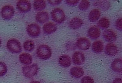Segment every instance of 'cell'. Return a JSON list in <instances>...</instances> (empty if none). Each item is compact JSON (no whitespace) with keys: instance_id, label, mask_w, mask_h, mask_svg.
<instances>
[{"instance_id":"obj_20","label":"cell","mask_w":122,"mask_h":83,"mask_svg":"<svg viewBox=\"0 0 122 83\" xmlns=\"http://www.w3.org/2000/svg\"><path fill=\"white\" fill-rule=\"evenodd\" d=\"M112 70L116 73H121L122 71V59L117 58L113 61L111 65Z\"/></svg>"},{"instance_id":"obj_15","label":"cell","mask_w":122,"mask_h":83,"mask_svg":"<svg viewBox=\"0 0 122 83\" xmlns=\"http://www.w3.org/2000/svg\"><path fill=\"white\" fill-rule=\"evenodd\" d=\"M83 24L82 20L79 17H75L70 21L69 25L71 29L73 30L79 29Z\"/></svg>"},{"instance_id":"obj_26","label":"cell","mask_w":122,"mask_h":83,"mask_svg":"<svg viewBox=\"0 0 122 83\" xmlns=\"http://www.w3.org/2000/svg\"><path fill=\"white\" fill-rule=\"evenodd\" d=\"M90 3L88 0H82L79 5V10L81 11H86L89 8L90 6Z\"/></svg>"},{"instance_id":"obj_22","label":"cell","mask_w":122,"mask_h":83,"mask_svg":"<svg viewBox=\"0 0 122 83\" xmlns=\"http://www.w3.org/2000/svg\"><path fill=\"white\" fill-rule=\"evenodd\" d=\"M46 2L43 0H35L33 3V8L37 11H41L44 10L46 8Z\"/></svg>"},{"instance_id":"obj_1","label":"cell","mask_w":122,"mask_h":83,"mask_svg":"<svg viewBox=\"0 0 122 83\" xmlns=\"http://www.w3.org/2000/svg\"><path fill=\"white\" fill-rule=\"evenodd\" d=\"M36 54L38 57L41 60H47L51 57V49L47 45H41L37 49Z\"/></svg>"},{"instance_id":"obj_5","label":"cell","mask_w":122,"mask_h":83,"mask_svg":"<svg viewBox=\"0 0 122 83\" xmlns=\"http://www.w3.org/2000/svg\"><path fill=\"white\" fill-rule=\"evenodd\" d=\"M28 35L31 37H37L41 33V28L40 26L36 23H33L28 25L26 28Z\"/></svg>"},{"instance_id":"obj_23","label":"cell","mask_w":122,"mask_h":83,"mask_svg":"<svg viewBox=\"0 0 122 83\" xmlns=\"http://www.w3.org/2000/svg\"><path fill=\"white\" fill-rule=\"evenodd\" d=\"M35 43L31 40H26L23 44L24 49L29 52L33 51L35 48Z\"/></svg>"},{"instance_id":"obj_2","label":"cell","mask_w":122,"mask_h":83,"mask_svg":"<svg viewBox=\"0 0 122 83\" xmlns=\"http://www.w3.org/2000/svg\"><path fill=\"white\" fill-rule=\"evenodd\" d=\"M38 71V66L36 64L25 66L22 68V73L26 78H31L36 76Z\"/></svg>"},{"instance_id":"obj_31","label":"cell","mask_w":122,"mask_h":83,"mask_svg":"<svg viewBox=\"0 0 122 83\" xmlns=\"http://www.w3.org/2000/svg\"><path fill=\"white\" fill-rule=\"evenodd\" d=\"M48 2L49 4L53 5H58L61 3V2H62V0H48Z\"/></svg>"},{"instance_id":"obj_25","label":"cell","mask_w":122,"mask_h":83,"mask_svg":"<svg viewBox=\"0 0 122 83\" xmlns=\"http://www.w3.org/2000/svg\"><path fill=\"white\" fill-rule=\"evenodd\" d=\"M95 5L100 7L103 10H108L110 7V3L107 0H101L97 1L95 3Z\"/></svg>"},{"instance_id":"obj_9","label":"cell","mask_w":122,"mask_h":83,"mask_svg":"<svg viewBox=\"0 0 122 83\" xmlns=\"http://www.w3.org/2000/svg\"><path fill=\"white\" fill-rule=\"evenodd\" d=\"M104 39L108 42L110 43L114 42L117 40V34L112 29H107L104 31L103 34Z\"/></svg>"},{"instance_id":"obj_7","label":"cell","mask_w":122,"mask_h":83,"mask_svg":"<svg viewBox=\"0 0 122 83\" xmlns=\"http://www.w3.org/2000/svg\"><path fill=\"white\" fill-rule=\"evenodd\" d=\"M77 47L81 50L89 49L91 46V42L89 39L86 37H81L77 40L76 42Z\"/></svg>"},{"instance_id":"obj_14","label":"cell","mask_w":122,"mask_h":83,"mask_svg":"<svg viewBox=\"0 0 122 83\" xmlns=\"http://www.w3.org/2000/svg\"><path fill=\"white\" fill-rule=\"evenodd\" d=\"M105 51L107 55L112 56L116 55L118 53V48L113 43H108L106 45Z\"/></svg>"},{"instance_id":"obj_18","label":"cell","mask_w":122,"mask_h":83,"mask_svg":"<svg viewBox=\"0 0 122 83\" xmlns=\"http://www.w3.org/2000/svg\"><path fill=\"white\" fill-rule=\"evenodd\" d=\"M71 76L75 78H79L83 76L84 73L83 69L80 67H73L70 70Z\"/></svg>"},{"instance_id":"obj_33","label":"cell","mask_w":122,"mask_h":83,"mask_svg":"<svg viewBox=\"0 0 122 83\" xmlns=\"http://www.w3.org/2000/svg\"><path fill=\"white\" fill-rule=\"evenodd\" d=\"M30 83H40V82L38 81H34L30 82Z\"/></svg>"},{"instance_id":"obj_10","label":"cell","mask_w":122,"mask_h":83,"mask_svg":"<svg viewBox=\"0 0 122 83\" xmlns=\"http://www.w3.org/2000/svg\"><path fill=\"white\" fill-rule=\"evenodd\" d=\"M72 62L75 65H80L85 61V57L83 53L80 51H76L72 56Z\"/></svg>"},{"instance_id":"obj_28","label":"cell","mask_w":122,"mask_h":83,"mask_svg":"<svg viewBox=\"0 0 122 83\" xmlns=\"http://www.w3.org/2000/svg\"><path fill=\"white\" fill-rule=\"evenodd\" d=\"M81 83H94V80L90 76H86L81 79Z\"/></svg>"},{"instance_id":"obj_13","label":"cell","mask_w":122,"mask_h":83,"mask_svg":"<svg viewBox=\"0 0 122 83\" xmlns=\"http://www.w3.org/2000/svg\"><path fill=\"white\" fill-rule=\"evenodd\" d=\"M71 58L69 55H64L60 56L59 58V63L61 67L68 68L71 64Z\"/></svg>"},{"instance_id":"obj_19","label":"cell","mask_w":122,"mask_h":83,"mask_svg":"<svg viewBox=\"0 0 122 83\" xmlns=\"http://www.w3.org/2000/svg\"><path fill=\"white\" fill-rule=\"evenodd\" d=\"M104 48L103 42L101 40H96L93 42L92 46V49L94 53L99 54L101 53Z\"/></svg>"},{"instance_id":"obj_34","label":"cell","mask_w":122,"mask_h":83,"mask_svg":"<svg viewBox=\"0 0 122 83\" xmlns=\"http://www.w3.org/2000/svg\"><path fill=\"white\" fill-rule=\"evenodd\" d=\"M1 44H2L1 40V39H0V47H1Z\"/></svg>"},{"instance_id":"obj_21","label":"cell","mask_w":122,"mask_h":83,"mask_svg":"<svg viewBox=\"0 0 122 83\" xmlns=\"http://www.w3.org/2000/svg\"><path fill=\"white\" fill-rule=\"evenodd\" d=\"M101 14V13L99 9H93L89 13L88 16L89 21L91 22H95L99 20Z\"/></svg>"},{"instance_id":"obj_8","label":"cell","mask_w":122,"mask_h":83,"mask_svg":"<svg viewBox=\"0 0 122 83\" xmlns=\"http://www.w3.org/2000/svg\"><path fill=\"white\" fill-rule=\"evenodd\" d=\"M16 6L19 11L22 12H27L31 8V4L29 0H19L17 3Z\"/></svg>"},{"instance_id":"obj_17","label":"cell","mask_w":122,"mask_h":83,"mask_svg":"<svg viewBox=\"0 0 122 83\" xmlns=\"http://www.w3.org/2000/svg\"><path fill=\"white\" fill-rule=\"evenodd\" d=\"M19 60L21 63L24 65H29L32 63V56L28 53H24L19 55Z\"/></svg>"},{"instance_id":"obj_11","label":"cell","mask_w":122,"mask_h":83,"mask_svg":"<svg viewBox=\"0 0 122 83\" xmlns=\"http://www.w3.org/2000/svg\"><path fill=\"white\" fill-rule=\"evenodd\" d=\"M57 26L54 22H49L45 24L43 26V30L45 34L50 35L53 33L57 30Z\"/></svg>"},{"instance_id":"obj_27","label":"cell","mask_w":122,"mask_h":83,"mask_svg":"<svg viewBox=\"0 0 122 83\" xmlns=\"http://www.w3.org/2000/svg\"><path fill=\"white\" fill-rule=\"evenodd\" d=\"M7 65L4 62H0V77L4 76L7 73Z\"/></svg>"},{"instance_id":"obj_24","label":"cell","mask_w":122,"mask_h":83,"mask_svg":"<svg viewBox=\"0 0 122 83\" xmlns=\"http://www.w3.org/2000/svg\"><path fill=\"white\" fill-rule=\"evenodd\" d=\"M98 24L101 28L103 29H106L110 26V21L107 18L103 17L99 20Z\"/></svg>"},{"instance_id":"obj_16","label":"cell","mask_w":122,"mask_h":83,"mask_svg":"<svg viewBox=\"0 0 122 83\" xmlns=\"http://www.w3.org/2000/svg\"><path fill=\"white\" fill-rule=\"evenodd\" d=\"M49 14L46 11H40L36 16V21L40 23H45L49 21Z\"/></svg>"},{"instance_id":"obj_3","label":"cell","mask_w":122,"mask_h":83,"mask_svg":"<svg viewBox=\"0 0 122 83\" xmlns=\"http://www.w3.org/2000/svg\"><path fill=\"white\" fill-rule=\"evenodd\" d=\"M7 47L9 51L13 53H19L22 51L21 43L15 39H11L7 41Z\"/></svg>"},{"instance_id":"obj_4","label":"cell","mask_w":122,"mask_h":83,"mask_svg":"<svg viewBox=\"0 0 122 83\" xmlns=\"http://www.w3.org/2000/svg\"><path fill=\"white\" fill-rule=\"evenodd\" d=\"M51 16L53 21L57 23H61L65 20V14L60 8L57 7L53 10Z\"/></svg>"},{"instance_id":"obj_12","label":"cell","mask_w":122,"mask_h":83,"mask_svg":"<svg viewBox=\"0 0 122 83\" xmlns=\"http://www.w3.org/2000/svg\"><path fill=\"white\" fill-rule=\"evenodd\" d=\"M87 34L91 39H97L100 37L101 35L99 28L96 26H92L87 31Z\"/></svg>"},{"instance_id":"obj_6","label":"cell","mask_w":122,"mask_h":83,"mask_svg":"<svg viewBox=\"0 0 122 83\" xmlns=\"http://www.w3.org/2000/svg\"><path fill=\"white\" fill-rule=\"evenodd\" d=\"M15 10L14 7L11 5H7L2 9L1 16L2 18L5 20H10L14 16Z\"/></svg>"},{"instance_id":"obj_32","label":"cell","mask_w":122,"mask_h":83,"mask_svg":"<svg viewBox=\"0 0 122 83\" xmlns=\"http://www.w3.org/2000/svg\"><path fill=\"white\" fill-rule=\"evenodd\" d=\"M112 83H122V79L121 78H116L113 81Z\"/></svg>"},{"instance_id":"obj_30","label":"cell","mask_w":122,"mask_h":83,"mask_svg":"<svg viewBox=\"0 0 122 83\" xmlns=\"http://www.w3.org/2000/svg\"><path fill=\"white\" fill-rule=\"evenodd\" d=\"M79 0H67L66 1V3L67 4L70 6L76 5L78 3H79Z\"/></svg>"},{"instance_id":"obj_29","label":"cell","mask_w":122,"mask_h":83,"mask_svg":"<svg viewBox=\"0 0 122 83\" xmlns=\"http://www.w3.org/2000/svg\"><path fill=\"white\" fill-rule=\"evenodd\" d=\"M122 18H119L117 19L115 22V26L117 29L120 31H122Z\"/></svg>"}]
</instances>
